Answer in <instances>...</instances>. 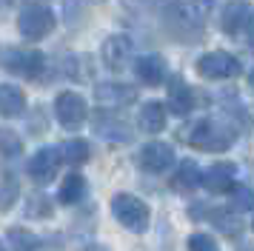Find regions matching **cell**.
Segmentation results:
<instances>
[{
  "label": "cell",
  "instance_id": "obj_8",
  "mask_svg": "<svg viewBox=\"0 0 254 251\" xmlns=\"http://www.w3.org/2000/svg\"><path fill=\"white\" fill-rule=\"evenodd\" d=\"M137 163H140V169L149 171V174H163L166 169H172V163H174V148L169 146V143H160V140L146 143V146L140 148Z\"/></svg>",
  "mask_w": 254,
  "mask_h": 251
},
{
  "label": "cell",
  "instance_id": "obj_12",
  "mask_svg": "<svg viewBox=\"0 0 254 251\" xmlns=\"http://www.w3.org/2000/svg\"><path fill=\"white\" fill-rule=\"evenodd\" d=\"M94 131L100 137H106V140H112V143H128L131 140V128L120 117L106 114V112H97V117H94Z\"/></svg>",
  "mask_w": 254,
  "mask_h": 251
},
{
  "label": "cell",
  "instance_id": "obj_16",
  "mask_svg": "<svg viewBox=\"0 0 254 251\" xmlns=\"http://www.w3.org/2000/svg\"><path fill=\"white\" fill-rule=\"evenodd\" d=\"M169 109L177 117L191 114V109H194V91H191L189 83H183V80H174L172 83V89H169Z\"/></svg>",
  "mask_w": 254,
  "mask_h": 251
},
{
  "label": "cell",
  "instance_id": "obj_23",
  "mask_svg": "<svg viewBox=\"0 0 254 251\" xmlns=\"http://www.w3.org/2000/svg\"><path fill=\"white\" fill-rule=\"evenodd\" d=\"M17 177H14L12 171H3V200H0V208L3 211H9L14 203V197H17Z\"/></svg>",
  "mask_w": 254,
  "mask_h": 251
},
{
  "label": "cell",
  "instance_id": "obj_17",
  "mask_svg": "<svg viewBox=\"0 0 254 251\" xmlns=\"http://www.w3.org/2000/svg\"><path fill=\"white\" fill-rule=\"evenodd\" d=\"M140 128L149 131V134H160L166 128V106L157 100L143 103V109H140Z\"/></svg>",
  "mask_w": 254,
  "mask_h": 251
},
{
  "label": "cell",
  "instance_id": "obj_31",
  "mask_svg": "<svg viewBox=\"0 0 254 251\" xmlns=\"http://www.w3.org/2000/svg\"><path fill=\"white\" fill-rule=\"evenodd\" d=\"M252 228H254V220H252Z\"/></svg>",
  "mask_w": 254,
  "mask_h": 251
},
{
  "label": "cell",
  "instance_id": "obj_21",
  "mask_svg": "<svg viewBox=\"0 0 254 251\" xmlns=\"http://www.w3.org/2000/svg\"><path fill=\"white\" fill-rule=\"evenodd\" d=\"M60 154H63V160L71 163V166H83V163L89 160V154H92V148H89L86 140L74 137V140H66V143L60 146Z\"/></svg>",
  "mask_w": 254,
  "mask_h": 251
},
{
  "label": "cell",
  "instance_id": "obj_5",
  "mask_svg": "<svg viewBox=\"0 0 254 251\" xmlns=\"http://www.w3.org/2000/svg\"><path fill=\"white\" fill-rule=\"evenodd\" d=\"M17 29H20V34H23L26 40H43L46 34H52V29H55V14H52V9H46V6H26L23 11H20V17H17Z\"/></svg>",
  "mask_w": 254,
  "mask_h": 251
},
{
  "label": "cell",
  "instance_id": "obj_7",
  "mask_svg": "<svg viewBox=\"0 0 254 251\" xmlns=\"http://www.w3.org/2000/svg\"><path fill=\"white\" fill-rule=\"evenodd\" d=\"M197 71L208 80H229L240 74V60L229 52H208L197 60Z\"/></svg>",
  "mask_w": 254,
  "mask_h": 251
},
{
  "label": "cell",
  "instance_id": "obj_27",
  "mask_svg": "<svg viewBox=\"0 0 254 251\" xmlns=\"http://www.w3.org/2000/svg\"><path fill=\"white\" fill-rule=\"evenodd\" d=\"M0 143H3V154H6L9 160H12L14 154H17V151H20V140H17V134H12L9 128H6V131L0 134Z\"/></svg>",
  "mask_w": 254,
  "mask_h": 251
},
{
  "label": "cell",
  "instance_id": "obj_6",
  "mask_svg": "<svg viewBox=\"0 0 254 251\" xmlns=\"http://www.w3.org/2000/svg\"><path fill=\"white\" fill-rule=\"evenodd\" d=\"M55 114H58V123L69 131H77L86 120H89V106L77 91H63L55 100Z\"/></svg>",
  "mask_w": 254,
  "mask_h": 251
},
{
  "label": "cell",
  "instance_id": "obj_4",
  "mask_svg": "<svg viewBox=\"0 0 254 251\" xmlns=\"http://www.w3.org/2000/svg\"><path fill=\"white\" fill-rule=\"evenodd\" d=\"M46 66V57L37 49H6L3 52V68L17 77H37Z\"/></svg>",
  "mask_w": 254,
  "mask_h": 251
},
{
  "label": "cell",
  "instance_id": "obj_9",
  "mask_svg": "<svg viewBox=\"0 0 254 251\" xmlns=\"http://www.w3.org/2000/svg\"><path fill=\"white\" fill-rule=\"evenodd\" d=\"M60 160H63V154H60V148H40L35 157L29 160V177L35 183H49V180H55V174H58V166H60Z\"/></svg>",
  "mask_w": 254,
  "mask_h": 251
},
{
  "label": "cell",
  "instance_id": "obj_30",
  "mask_svg": "<svg viewBox=\"0 0 254 251\" xmlns=\"http://www.w3.org/2000/svg\"><path fill=\"white\" fill-rule=\"evenodd\" d=\"M6 3H9V6H12V3H20V0H6Z\"/></svg>",
  "mask_w": 254,
  "mask_h": 251
},
{
  "label": "cell",
  "instance_id": "obj_15",
  "mask_svg": "<svg viewBox=\"0 0 254 251\" xmlns=\"http://www.w3.org/2000/svg\"><path fill=\"white\" fill-rule=\"evenodd\" d=\"M97 100L103 103V106H126L137 97V91L126 86V83H100L97 86Z\"/></svg>",
  "mask_w": 254,
  "mask_h": 251
},
{
  "label": "cell",
  "instance_id": "obj_18",
  "mask_svg": "<svg viewBox=\"0 0 254 251\" xmlns=\"http://www.w3.org/2000/svg\"><path fill=\"white\" fill-rule=\"evenodd\" d=\"M23 109H26L23 91L12 83H3L0 86V112H3V117H20Z\"/></svg>",
  "mask_w": 254,
  "mask_h": 251
},
{
  "label": "cell",
  "instance_id": "obj_13",
  "mask_svg": "<svg viewBox=\"0 0 254 251\" xmlns=\"http://www.w3.org/2000/svg\"><path fill=\"white\" fill-rule=\"evenodd\" d=\"M134 74H137L146 86H157L166 80V60L160 55H143L134 63Z\"/></svg>",
  "mask_w": 254,
  "mask_h": 251
},
{
  "label": "cell",
  "instance_id": "obj_10",
  "mask_svg": "<svg viewBox=\"0 0 254 251\" xmlns=\"http://www.w3.org/2000/svg\"><path fill=\"white\" fill-rule=\"evenodd\" d=\"M100 55H103L106 66L120 71V68L128 66V60H131V55H134V46H131V40H128L126 34H112V37H106Z\"/></svg>",
  "mask_w": 254,
  "mask_h": 251
},
{
  "label": "cell",
  "instance_id": "obj_11",
  "mask_svg": "<svg viewBox=\"0 0 254 251\" xmlns=\"http://www.w3.org/2000/svg\"><path fill=\"white\" fill-rule=\"evenodd\" d=\"M234 174H237V169H234L231 163H214V166L203 174V186H206L211 194L234 191Z\"/></svg>",
  "mask_w": 254,
  "mask_h": 251
},
{
  "label": "cell",
  "instance_id": "obj_14",
  "mask_svg": "<svg viewBox=\"0 0 254 251\" xmlns=\"http://www.w3.org/2000/svg\"><path fill=\"white\" fill-rule=\"evenodd\" d=\"M252 20V6L246 0H229V6L223 9V32L237 34L243 26H249Z\"/></svg>",
  "mask_w": 254,
  "mask_h": 251
},
{
  "label": "cell",
  "instance_id": "obj_19",
  "mask_svg": "<svg viewBox=\"0 0 254 251\" xmlns=\"http://www.w3.org/2000/svg\"><path fill=\"white\" fill-rule=\"evenodd\" d=\"M172 186L174 191H194L197 186H203V171L197 169L194 160H183V166L177 169Z\"/></svg>",
  "mask_w": 254,
  "mask_h": 251
},
{
  "label": "cell",
  "instance_id": "obj_29",
  "mask_svg": "<svg viewBox=\"0 0 254 251\" xmlns=\"http://www.w3.org/2000/svg\"><path fill=\"white\" fill-rule=\"evenodd\" d=\"M249 83H252V89H254V71H252V74H249Z\"/></svg>",
  "mask_w": 254,
  "mask_h": 251
},
{
  "label": "cell",
  "instance_id": "obj_2",
  "mask_svg": "<svg viewBox=\"0 0 254 251\" xmlns=\"http://www.w3.org/2000/svg\"><path fill=\"white\" fill-rule=\"evenodd\" d=\"M234 137H237V131L223 120H200L189 128L186 140L200 151H226L234 143Z\"/></svg>",
  "mask_w": 254,
  "mask_h": 251
},
{
  "label": "cell",
  "instance_id": "obj_26",
  "mask_svg": "<svg viewBox=\"0 0 254 251\" xmlns=\"http://www.w3.org/2000/svg\"><path fill=\"white\" fill-rule=\"evenodd\" d=\"M29 217H52V203H49L43 194H35L32 203H29Z\"/></svg>",
  "mask_w": 254,
  "mask_h": 251
},
{
  "label": "cell",
  "instance_id": "obj_24",
  "mask_svg": "<svg viewBox=\"0 0 254 251\" xmlns=\"http://www.w3.org/2000/svg\"><path fill=\"white\" fill-rule=\"evenodd\" d=\"M189 251H220L217 240L208 234H191L189 237Z\"/></svg>",
  "mask_w": 254,
  "mask_h": 251
},
{
  "label": "cell",
  "instance_id": "obj_28",
  "mask_svg": "<svg viewBox=\"0 0 254 251\" xmlns=\"http://www.w3.org/2000/svg\"><path fill=\"white\" fill-rule=\"evenodd\" d=\"M249 40H252V46H254V14H252V20H249Z\"/></svg>",
  "mask_w": 254,
  "mask_h": 251
},
{
  "label": "cell",
  "instance_id": "obj_3",
  "mask_svg": "<svg viewBox=\"0 0 254 251\" xmlns=\"http://www.w3.org/2000/svg\"><path fill=\"white\" fill-rule=\"evenodd\" d=\"M112 214L117 217L120 226H126L134 234H143L151 220L149 205L143 203L140 197H134V194H115L112 197Z\"/></svg>",
  "mask_w": 254,
  "mask_h": 251
},
{
  "label": "cell",
  "instance_id": "obj_1",
  "mask_svg": "<svg viewBox=\"0 0 254 251\" xmlns=\"http://www.w3.org/2000/svg\"><path fill=\"white\" fill-rule=\"evenodd\" d=\"M211 9H214V0H174L166 9V23L174 34L191 37L206 26Z\"/></svg>",
  "mask_w": 254,
  "mask_h": 251
},
{
  "label": "cell",
  "instance_id": "obj_25",
  "mask_svg": "<svg viewBox=\"0 0 254 251\" xmlns=\"http://www.w3.org/2000/svg\"><path fill=\"white\" fill-rule=\"evenodd\" d=\"M234 205L240 211H252L254 208V191L246 186H234Z\"/></svg>",
  "mask_w": 254,
  "mask_h": 251
},
{
  "label": "cell",
  "instance_id": "obj_20",
  "mask_svg": "<svg viewBox=\"0 0 254 251\" xmlns=\"http://www.w3.org/2000/svg\"><path fill=\"white\" fill-rule=\"evenodd\" d=\"M83 197H86V177L83 174H69L66 180L60 183V191H58V200L63 205H74V203H80Z\"/></svg>",
  "mask_w": 254,
  "mask_h": 251
},
{
  "label": "cell",
  "instance_id": "obj_22",
  "mask_svg": "<svg viewBox=\"0 0 254 251\" xmlns=\"http://www.w3.org/2000/svg\"><path fill=\"white\" fill-rule=\"evenodd\" d=\"M6 246L12 251H37L40 240L32 231H26V228H9L6 231Z\"/></svg>",
  "mask_w": 254,
  "mask_h": 251
}]
</instances>
